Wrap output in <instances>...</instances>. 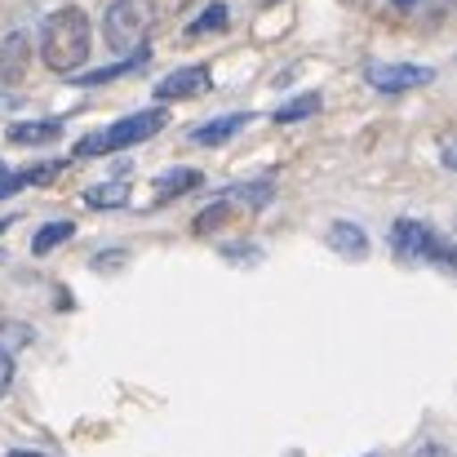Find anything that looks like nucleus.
I'll return each instance as SVG.
<instances>
[{
    "mask_svg": "<svg viewBox=\"0 0 457 457\" xmlns=\"http://www.w3.org/2000/svg\"><path fill=\"white\" fill-rule=\"evenodd\" d=\"M195 187H200V173H195V169H187V164L164 169L152 187V204H169V200H178V195H187V191H195Z\"/></svg>",
    "mask_w": 457,
    "mask_h": 457,
    "instance_id": "9",
    "label": "nucleus"
},
{
    "mask_svg": "<svg viewBox=\"0 0 457 457\" xmlns=\"http://www.w3.org/2000/svg\"><path fill=\"white\" fill-rule=\"evenodd\" d=\"M289 457H303V453H289Z\"/></svg>",
    "mask_w": 457,
    "mask_h": 457,
    "instance_id": "26",
    "label": "nucleus"
},
{
    "mask_svg": "<svg viewBox=\"0 0 457 457\" xmlns=\"http://www.w3.org/2000/svg\"><path fill=\"white\" fill-rule=\"evenodd\" d=\"M227 218H231V204H227V200H218L213 209H204V213L191 222V231H195V236H209V231H218Z\"/></svg>",
    "mask_w": 457,
    "mask_h": 457,
    "instance_id": "17",
    "label": "nucleus"
},
{
    "mask_svg": "<svg viewBox=\"0 0 457 457\" xmlns=\"http://www.w3.org/2000/svg\"><path fill=\"white\" fill-rule=\"evenodd\" d=\"M164 125H169V112H164V107H147V112L120 116L116 125H107V129L80 138V143H76V155L89 160V155H112V152H125V147H138V143L155 138Z\"/></svg>",
    "mask_w": 457,
    "mask_h": 457,
    "instance_id": "2",
    "label": "nucleus"
},
{
    "mask_svg": "<svg viewBox=\"0 0 457 457\" xmlns=\"http://www.w3.org/2000/svg\"><path fill=\"white\" fill-rule=\"evenodd\" d=\"M9 378H13V355H9V351H0V395L9 391Z\"/></svg>",
    "mask_w": 457,
    "mask_h": 457,
    "instance_id": "21",
    "label": "nucleus"
},
{
    "mask_svg": "<svg viewBox=\"0 0 457 457\" xmlns=\"http://www.w3.org/2000/svg\"><path fill=\"white\" fill-rule=\"evenodd\" d=\"M391 4H395V9H413L418 0H391Z\"/></svg>",
    "mask_w": 457,
    "mask_h": 457,
    "instance_id": "24",
    "label": "nucleus"
},
{
    "mask_svg": "<svg viewBox=\"0 0 457 457\" xmlns=\"http://www.w3.org/2000/svg\"><path fill=\"white\" fill-rule=\"evenodd\" d=\"M4 227H9V222H0V231H4Z\"/></svg>",
    "mask_w": 457,
    "mask_h": 457,
    "instance_id": "25",
    "label": "nucleus"
},
{
    "mask_svg": "<svg viewBox=\"0 0 457 457\" xmlns=\"http://www.w3.org/2000/svg\"><path fill=\"white\" fill-rule=\"evenodd\" d=\"M324 240H328V249L333 253H342V258H355V262H364L369 258V231L360 227V222H333L328 231H324Z\"/></svg>",
    "mask_w": 457,
    "mask_h": 457,
    "instance_id": "7",
    "label": "nucleus"
},
{
    "mask_svg": "<svg viewBox=\"0 0 457 457\" xmlns=\"http://www.w3.org/2000/svg\"><path fill=\"white\" fill-rule=\"evenodd\" d=\"M31 337H36V333H31L27 324H0V351H9V355L22 351V346H31Z\"/></svg>",
    "mask_w": 457,
    "mask_h": 457,
    "instance_id": "18",
    "label": "nucleus"
},
{
    "mask_svg": "<svg viewBox=\"0 0 457 457\" xmlns=\"http://www.w3.org/2000/svg\"><path fill=\"white\" fill-rule=\"evenodd\" d=\"M227 18H231V13H227V4H209V9H204V13H200V18L187 27V36H209V31H222V27H227Z\"/></svg>",
    "mask_w": 457,
    "mask_h": 457,
    "instance_id": "16",
    "label": "nucleus"
},
{
    "mask_svg": "<svg viewBox=\"0 0 457 457\" xmlns=\"http://www.w3.org/2000/svg\"><path fill=\"white\" fill-rule=\"evenodd\" d=\"M209 89V67H178L173 76H164L155 85V98L160 103H178V98H195Z\"/></svg>",
    "mask_w": 457,
    "mask_h": 457,
    "instance_id": "6",
    "label": "nucleus"
},
{
    "mask_svg": "<svg viewBox=\"0 0 457 457\" xmlns=\"http://www.w3.org/2000/svg\"><path fill=\"white\" fill-rule=\"evenodd\" d=\"M71 231H76V227H71L67 218H58V222H45V227L31 236V253H54L62 240H71Z\"/></svg>",
    "mask_w": 457,
    "mask_h": 457,
    "instance_id": "14",
    "label": "nucleus"
},
{
    "mask_svg": "<svg viewBox=\"0 0 457 457\" xmlns=\"http://www.w3.org/2000/svg\"><path fill=\"white\" fill-rule=\"evenodd\" d=\"M147 62V49H138V54H125V62H116V67H103V71H71V80L76 85H107V80H116V76H129V71H138Z\"/></svg>",
    "mask_w": 457,
    "mask_h": 457,
    "instance_id": "12",
    "label": "nucleus"
},
{
    "mask_svg": "<svg viewBox=\"0 0 457 457\" xmlns=\"http://www.w3.org/2000/svg\"><path fill=\"white\" fill-rule=\"evenodd\" d=\"M27 62H31V45H27V36H22V31L4 36V45H0V80H9V85L22 80Z\"/></svg>",
    "mask_w": 457,
    "mask_h": 457,
    "instance_id": "10",
    "label": "nucleus"
},
{
    "mask_svg": "<svg viewBox=\"0 0 457 457\" xmlns=\"http://www.w3.org/2000/svg\"><path fill=\"white\" fill-rule=\"evenodd\" d=\"M85 204H89V209H120V204H129V182H125V178L98 182V187L85 191Z\"/></svg>",
    "mask_w": 457,
    "mask_h": 457,
    "instance_id": "13",
    "label": "nucleus"
},
{
    "mask_svg": "<svg viewBox=\"0 0 457 457\" xmlns=\"http://www.w3.org/2000/svg\"><path fill=\"white\" fill-rule=\"evenodd\" d=\"M320 112V94H298L294 103H285V107H276V125H294V120H306V116H315Z\"/></svg>",
    "mask_w": 457,
    "mask_h": 457,
    "instance_id": "15",
    "label": "nucleus"
},
{
    "mask_svg": "<svg viewBox=\"0 0 457 457\" xmlns=\"http://www.w3.org/2000/svg\"><path fill=\"white\" fill-rule=\"evenodd\" d=\"M62 134V120H18V125H9V143L13 147H40V143H54Z\"/></svg>",
    "mask_w": 457,
    "mask_h": 457,
    "instance_id": "11",
    "label": "nucleus"
},
{
    "mask_svg": "<svg viewBox=\"0 0 457 457\" xmlns=\"http://www.w3.org/2000/svg\"><path fill=\"white\" fill-rule=\"evenodd\" d=\"M22 187H27V182H22V173H13V169H4V164H0V200H9V195H13V191H22Z\"/></svg>",
    "mask_w": 457,
    "mask_h": 457,
    "instance_id": "20",
    "label": "nucleus"
},
{
    "mask_svg": "<svg viewBox=\"0 0 457 457\" xmlns=\"http://www.w3.org/2000/svg\"><path fill=\"white\" fill-rule=\"evenodd\" d=\"M391 249H395L400 258H409V262H440V267L453 262L449 240H445L431 222H418V218H400V222L391 227Z\"/></svg>",
    "mask_w": 457,
    "mask_h": 457,
    "instance_id": "4",
    "label": "nucleus"
},
{
    "mask_svg": "<svg viewBox=\"0 0 457 457\" xmlns=\"http://www.w3.org/2000/svg\"><path fill=\"white\" fill-rule=\"evenodd\" d=\"M89 49H94V27H89V13L80 4H62L45 18L40 27V62L58 76H71L89 62Z\"/></svg>",
    "mask_w": 457,
    "mask_h": 457,
    "instance_id": "1",
    "label": "nucleus"
},
{
    "mask_svg": "<svg viewBox=\"0 0 457 457\" xmlns=\"http://www.w3.org/2000/svg\"><path fill=\"white\" fill-rule=\"evenodd\" d=\"M155 27V9L152 0H112L103 13V40L116 54H138L143 40L152 36Z\"/></svg>",
    "mask_w": 457,
    "mask_h": 457,
    "instance_id": "3",
    "label": "nucleus"
},
{
    "mask_svg": "<svg viewBox=\"0 0 457 457\" xmlns=\"http://www.w3.org/2000/svg\"><path fill=\"white\" fill-rule=\"evenodd\" d=\"M4 457H45V453H31V449H9Z\"/></svg>",
    "mask_w": 457,
    "mask_h": 457,
    "instance_id": "23",
    "label": "nucleus"
},
{
    "mask_svg": "<svg viewBox=\"0 0 457 457\" xmlns=\"http://www.w3.org/2000/svg\"><path fill=\"white\" fill-rule=\"evenodd\" d=\"M58 160H45V164H31V169H22V182H54L58 178Z\"/></svg>",
    "mask_w": 457,
    "mask_h": 457,
    "instance_id": "19",
    "label": "nucleus"
},
{
    "mask_svg": "<svg viewBox=\"0 0 457 457\" xmlns=\"http://www.w3.org/2000/svg\"><path fill=\"white\" fill-rule=\"evenodd\" d=\"M413 457H449V449H445V445H422Z\"/></svg>",
    "mask_w": 457,
    "mask_h": 457,
    "instance_id": "22",
    "label": "nucleus"
},
{
    "mask_svg": "<svg viewBox=\"0 0 457 457\" xmlns=\"http://www.w3.org/2000/svg\"><path fill=\"white\" fill-rule=\"evenodd\" d=\"M364 80H369L378 94H409V89L431 85L436 71L422 67V62H369V67H364Z\"/></svg>",
    "mask_w": 457,
    "mask_h": 457,
    "instance_id": "5",
    "label": "nucleus"
},
{
    "mask_svg": "<svg viewBox=\"0 0 457 457\" xmlns=\"http://www.w3.org/2000/svg\"><path fill=\"white\" fill-rule=\"evenodd\" d=\"M245 125H249V112H231V116H218V120L195 125V129H191V143H195V147H222V143L236 138Z\"/></svg>",
    "mask_w": 457,
    "mask_h": 457,
    "instance_id": "8",
    "label": "nucleus"
}]
</instances>
